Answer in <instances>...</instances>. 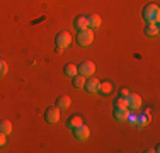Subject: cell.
Here are the masks:
<instances>
[{"mask_svg": "<svg viewBox=\"0 0 160 153\" xmlns=\"http://www.w3.org/2000/svg\"><path fill=\"white\" fill-rule=\"evenodd\" d=\"M0 133H3V135H10V133H12V122L10 121H2L0 122Z\"/></svg>", "mask_w": 160, "mask_h": 153, "instance_id": "19", "label": "cell"}, {"mask_svg": "<svg viewBox=\"0 0 160 153\" xmlns=\"http://www.w3.org/2000/svg\"><path fill=\"white\" fill-rule=\"evenodd\" d=\"M73 136L77 138L78 141H87V140H89V136H90L89 126L80 124V126H77V128H73Z\"/></svg>", "mask_w": 160, "mask_h": 153, "instance_id": "6", "label": "cell"}, {"mask_svg": "<svg viewBox=\"0 0 160 153\" xmlns=\"http://www.w3.org/2000/svg\"><path fill=\"white\" fill-rule=\"evenodd\" d=\"M152 119V114L150 111H145V114H140V116H136V124L140 126V128H143V126H147L148 122Z\"/></svg>", "mask_w": 160, "mask_h": 153, "instance_id": "13", "label": "cell"}, {"mask_svg": "<svg viewBox=\"0 0 160 153\" xmlns=\"http://www.w3.org/2000/svg\"><path fill=\"white\" fill-rule=\"evenodd\" d=\"M99 92L104 95H109L112 92V82L111 80H102L101 85H99Z\"/></svg>", "mask_w": 160, "mask_h": 153, "instance_id": "14", "label": "cell"}, {"mask_svg": "<svg viewBox=\"0 0 160 153\" xmlns=\"http://www.w3.org/2000/svg\"><path fill=\"white\" fill-rule=\"evenodd\" d=\"M44 121L48 122V124H55V122L60 121V109L56 106H51L46 109V112H44Z\"/></svg>", "mask_w": 160, "mask_h": 153, "instance_id": "5", "label": "cell"}, {"mask_svg": "<svg viewBox=\"0 0 160 153\" xmlns=\"http://www.w3.org/2000/svg\"><path fill=\"white\" fill-rule=\"evenodd\" d=\"M70 106H72V99L68 97V95H60V97L56 99V107H58L60 111H62V109H68Z\"/></svg>", "mask_w": 160, "mask_h": 153, "instance_id": "11", "label": "cell"}, {"mask_svg": "<svg viewBox=\"0 0 160 153\" xmlns=\"http://www.w3.org/2000/svg\"><path fill=\"white\" fill-rule=\"evenodd\" d=\"M72 78H73V82H72V83H73L75 89H83V85H85V76L77 73L75 76H72Z\"/></svg>", "mask_w": 160, "mask_h": 153, "instance_id": "17", "label": "cell"}, {"mask_svg": "<svg viewBox=\"0 0 160 153\" xmlns=\"http://www.w3.org/2000/svg\"><path fill=\"white\" fill-rule=\"evenodd\" d=\"M143 19L147 21V24H158L160 9L157 3H147L143 7Z\"/></svg>", "mask_w": 160, "mask_h": 153, "instance_id": "1", "label": "cell"}, {"mask_svg": "<svg viewBox=\"0 0 160 153\" xmlns=\"http://www.w3.org/2000/svg\"><path fill=\"white\" fill-rule=\"evenodd\" d=\"M114 119L119 122H128V111L124 109H114Z\"/></svg>", "mask_w": 160, "mask_h": 153, "instance_id": "15", "label": "cell"}, {"mask_svg": "<svg viewBox=\"0 0 160 153\" xmlns=\"http://www.w3.org/2000/svg\"><path fill=\"white\" fill-rule=\"evenodd\" d=\"M99 85H101V82H99L97 78H89V80H85L83 89L89 92V94H97V92H99Z\"/></svg>", "mask_w": 160, "mask_h": 153, "instance_id": "9", "label": "cell"}, {"mask_svg": "<svg viewBox=\"0 0 160 153\" xmlns=\"http://www.w3.org/2000/svg\"><path fill=\"white\" fill-rule=\"evenodd\" d=\"M114 109H124L128 111V102H126V97H118L116 101H114Z\"/></svg>", "mask_w": 160, "mask_h": 153, "instance_id": "18", "label": "cell"}, {"mask_svg": "<svg viewBox=\"0 0 160 153\" xmlns=\"http://www.w3.org/2000/svg\"><path fill=\"white\" fill-rule=\"evenodd\" d=\"M101 24H102V19L99 14L87 15V27L89 29H97V27H101Z\"/></svg>", "mask_w": 160, "mask_h": 153, "instance_id": "8", "label": "cell"}, {"mask_svg": "<svg viewBox=\"0 0 160 153\" xmlns=\"http://www.w3.org/2000/svg\"><path fill=\"white\" fill-rule=\"evenodd\" d=\"M145 36H148V37L158 36V24H147V27H145Z\"/></svg>", "mask_w": 160, "mask_h": 153, "instance_id": "16", "label": "cell"}, {"mask_svg": "<svg viewBox=\"0 0 160 153\" xmlns=\"http://www.w3.org/2000/svg\"><path fill=\"white\" fill-rule=\"evenodd\" d=\"M119 95H121V97H128V95H129V90H128V89H121V90H119Z\"/></svg>", "mask_w": 160, "mask_h": 153, "instance_id": "23", "label": "cell"}, {"mask_svg": "<svg viewBox=\"0 0 160 153\" xmlns=\"http://www.w3.org/2000/svg\"><path fill=\"white\" fill-rule=\"evenodd\" d=\"M77 70H78L80 75H83L87 78V76L94 75V72H96V65H94L90 60H85V61H82V63L77 67Z\"/></svg>", "mask_w": 160, "mask_h": 153, "instance_id": "4", "label": "cell"}, {"mask_svg": "<svg viewBox=\"0 0 160 153\" xmlns=\"http://www.w3.org/2000/svg\"><path fill=\"white\" fill-rule=\"evenodd\" d=\"M70 43H72V34L67 32V31H62V32H58L55 36V44H56V48H58V49L68 48Z\"/></svg>", "mask_w": 160, "mask_h": 153, "instance_id": "2", "label": "cell"}, {"mask_svg": "<svg viewBox=\"0 0 160 153\" xmlns=\"http://www.w3.org/2000/svg\"><path fill=\"white\" fill-rule=\"evenodd\" d=\"M77 73H78V70H77L75 65H72V63L65 65V75H67V76H75Z\"/></svg>", "mask_w": 160, "mask_h": 153, "instance_id": "20", "label": "cell"}, {"mask_svg": "<svg viewBox=\"0 0 160 153\" xmlns=\"http://www.w3.org/2000/svg\"><path fill=\"white\" fill-rule=\"evenodd\" d=\"M5 143H7V135L0 133V148H2V146H5Z\"/></svg>", "mask_w": 160, "mask_h": 153, "instance_id": "22", "label": "cell"}, {"mask_svg": "<svg viewBox=\"0 0 160 153\" xmlns=\"http://www.w3.org/2000/svg\"><path fill=\"white\" fill-rule=\"evenodd\" d=\"M92 41H94V32H92V29L78 31V34H77V43H78L80 46H89Z\"/></svg>", "mask_w": 160, "mask_h": 153, "instance_id": "3", "label": "cell"}, {"mask_svg": "<svg viewBox=\"0 0 160 153\" xmlns=\"http://www.w3.org/2000/svg\"><path fill=\"white\" fill-rule=\"evenodd\" d=\"M7 70H9V67H7V63L3 60H0V76H3L7 73Z\"/></svg>", "mask_w": 160, "mask_h": 153, "instance_id": "21", "label": "cell"}, {"mask_svg": "<svg viewBox=\"0 0 160 153\" xmlns=\"http://www.w3.org/2000/svg\"><path fill=\"white\" fill-rule=\"evenodd\" d=\"M80 124H83V119H82V116H78V114H73V116H70L67 119V126L68 128H77V126H80Z\"/></svg>", "mask_w": 160, "mask_h": 153, "instance_id": "12", "label": "cell"}, {"mask_svg": "<svg viewBox=\"0 0 160 153\" xmlns=\"http://www.w3.org/2000/svg\"><path fill=\"white\" fill-rule=\"evenodd\" d=\"M73 27L77 31L89 29V27H87V17H85V15H77V17L73 19Z\"/></svg>", "mask_w": 160, "mask_h": 153, "instance_id": "10", "label": "cell"}, {"mask_svg": "<svg viewBox=\"0 0 160 153\" xmlns=\"http://www.w3.org/2000/svg\"><path fill=\"white\" fill-rule=\"evenodd\" d=\"M126 102H128V111H131V112H136V109L142 107V97L138 94H129L126 97Z\"/></svg>", "mask_w": 160, "mask_h": 153, "instance_id": "7", "label": "cell"}]
</instances>
